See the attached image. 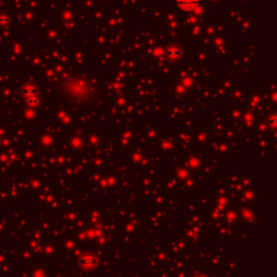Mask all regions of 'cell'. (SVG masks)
Returning <instances> with one entry per match:
<instances>
[{
    "label": "cell",
    "mask_w": 277,
    "mask_h": 277,
    "mask_svg": "<svg viewBox=\"0 0 277 277\" xmlns=\"http://www.w3.org/2000/svg\"><path fill=\"white\" fill-rule=\"evenodd\" d=\"M200 3V0H176V4L184 11H192Z\"/></svg>",
    "instance_id": "cell-1"
}]
</instances>
